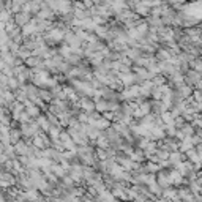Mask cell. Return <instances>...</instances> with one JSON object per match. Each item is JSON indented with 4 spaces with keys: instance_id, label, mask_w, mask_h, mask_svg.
Wrapping results in <instances>:
<instances>
[{
    "instance_id": "obj_1",
    "label": "cell",
    "mask_w": 202,
    "mask_h": 202,
    "mask_svg": "<svg viewBox=\"0 0 202 202\" xmlns=\"http://www.w3.org/2000/svg\"><path fill=\"white\" fill-rule=\"evenodd\" d=\"M0 202H7V196L3 193H0Z\"/></svg>"
}]
</instances>
